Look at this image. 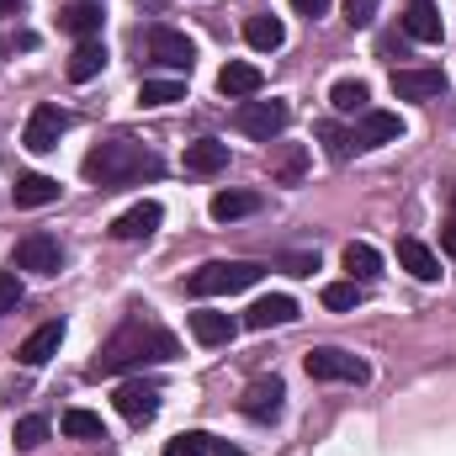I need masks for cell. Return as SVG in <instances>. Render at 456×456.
<instances>
[{
    "label": "cell",
    "instance_id": "5b68a950",
    "mask_svg": "<svg viewBox=\"0 0 456 456\" xmlns=\"http://www.w3.org/2000/svg\"><path fill=\"white\" fill-rule=\"evenodd\" d=\"M287 122H292V107L276 102V96H271V102H239V112H233V127H239L244 138H260V143L281 138Z\"/></svg>",
    "mask_w": 456,
    "mask_h": 456
},
{
    "label": "cell",
    "instance_id": "d6986e66",
    "mask_svg": "<svg viewBox=\"0 0 456 456\" xmlns=\"http://www.w3.org/2000/svg\"><path fill=\"white\" fill-rule=\"evenodd\" d=\"M11 202L16 208H53L59 202V181L53 175H16V186H11Z\"/></svg>",
    "mask_w": 456,
    "mask_h": 456
},
{
    "label": "cell",
    "instance_id": "cb8c5ba5",
    "mask_svg": "<svg viewBox=\"0 0 456 456\" xmlns=\"http://www.w3.org/2000/svg\"><path fill=\"white\" fill-rule=\"evenodd\" d=\"M102 21H107V16H102L96 0H80V5H69V11L59 16V27H64L69 37H80V43H86V37H102Z\"/></svg>",
    "mask_w": 456,
    "mask_h": 456
},
{
    "label": "cell",
    "instance_id": "e575fe53",
    "mask_svg": "<svg viewBox=\"0 0 456 456\" xmlns=\"http://www.w3.org/2000/svg\"><path fill=\"white\" fill-rule=\"evenodd\" d=\"M21 297H27V292H21L16 271H0V319H5V314H16V308H21Z\"/></svg>",
    "mask_w": 456,
    "mask_h": 456
},
{
    "label": "cell",
    "instance_id": "d6a6232c",
    "mask_svg": "<svg viewBox=\"0 0 456 456\" xmlns=\"http://www.w3.org/2000/svg\"><path fill=\"white\" fill-rule=\"evenodd\" d=\"M213 452V436L208 430H186L175 441H165V456H208Z\"/></svg>",
    "mask_w": 456,
    "mask_h": 456
},
{
    "label": "cell",
    "instance_id": "4316f807",
    "mask_svg": "<svg viewBox=\"0 0 456 456\" xmlns=\"http://www.w3.org/2000/svg\"><path fill=\"white\" fill-rule=\"evenodd\" d=\"M303 170H308V149H303V143H281V154L271 159V181H276V186H297Z\"/></svg>",
    "mask_w": 456,
    "mask_h": 456
},
{
    "label": "cell",
    "instance_id": "f35d334b",
    "mask_svg": "<svg viewBox=\"0 0 456 456\" xmlns=\"http://www.w3.org/2000/svg\"><path fill=\"white\" fill-rule=\"evenodd\" d=\"M441 249H446V255L456 260V218H452L446 228H441Z\"/></svg>",
    "mask_w": 456,
    "mask_h": 456
},
{
    "label": "cell",
    "instance_id": "4dcf8cb0",
    "mask_svg": "<svg viewBox=\"0 0 456 456\" xmlns=\"http://www.w3.org/2000/svg\"><path fill=\"white\" fill-rule=\"evenodd\" d=\"M48 436H53V425H48L43 414H27V419H16V446H21V452H37Z\"/></svg>",
    "mask_w": 456,
    "mask_h": 456
},
{
    "label": "cell",
    "instance_id": "8fae6325",
    "mask_svg": "<svg viewBox=\"0 0 456 456\" xmlns=\"http://www.w3.org/2000/svg\"><path fill=\"white\" fill-rule=\"evenodd\" d=\"M393 96L398 102H441L446 75L441 69H393Z\"/></svg>",
    "mask_w": 456,
    "mask_h": 456
},
{
    "label": "cell",
    "instance_id": "f1b7e54d",
    "mask_svg": "<svg viewBox=\"0 0 456 456\" xmlns=\"http://www.w3.org/2000/svg\"><path fill=\"white\" fill-rule=\"evenodd\" d=\"M59 430H64L69 441H107V425H102V414H91V409H69V414L59 419Z\"/></svg>",
    "mask_w": 456,
    "mask_h": 456
},
{
    "label": "cell",
    "instance_id": "9a60e30c",
    "mask_svg": "<svg viewBox=\"0 0 456 456\" xmlns=\"http://www.w3.org/2000/svg\"><path fill=\"white\" fill-rule=\"evenodd\" d=\"M297 319V303L287 292H271V297H255L249 314H244V330H281Z\"/></svg>",
    "mask_w": 456,
    "mask_h": 456
},
{
    "label": "cell",
    "instance_id": "7402d4cb",
    "mask_svg": "<svg viewBox=\"0 0 456 456\" xmlns=\"http://www.w3.org/2000/svg\"><path fill=\"white\" fill-rule=\"evenodd\" d=\"M244 43H249L255 53H276V48L287 43V27H281L271 11H260V16H249V21H244Z\"/></svg>",
    "mask_w": 456,
    "mask_h": 456
},
{
    "label": "cell",
    "instance_id": "277c9868",
    "mask_svg": "<svg viewBox=\"0 0 456 456\" xmlns=\"http://www.w3.org/2000/svg\"><path fill=\"white\" fill-rule=\"evenodd\" d=\"M143 53H149V64L170 69L175 80L191 75V64H197V43H191L186 32H175V27H149V32H143Z\"/></svg>",
    "mask_w": 456,
    "mask_h": 456
},
{
    "label": "cell",
    "instance_id": "9c48e42d",
    "mask_svg": "<svg viewBox=\"0 0 456 456\" xmlns=\"http://www.w3.org/2000/svg\"><path fill=\"white\" fill-rule=\"evenodd\" d=\"M403 138V117L398 112H366L355 117V127H350V149H361V154H371V149H387V143H398Z\"/></svg>",
    "mask_w": 456,
    "mask_h": 456
},
{
    "label": "cell",
    "instance_id": "836d02e7",
    "mask_svg": "<svg viewBox=\"0 0 456 456\" xmlns=\"http://www.w3.org/2000/svg\"><path fill=\"white\" fill-rule=\"evenodd\" d=\"M319 143L330 149V159H335V165H345V159H350V133H345V127H335V122H319Z\"/></svg>",
    "mask_w": 456,
    "mask_h": 456
},
{
    "label": "cell",
    "instance_id": "603a6c76",
    "mask_svg": "<svg viewBox=\"0 0 456 456\" xmlns=\"http://www.w3.org/2000/svg\"><path fill=\"white\" fill-rule=\"evenodd\" d=\"M403 32H409L414 43H441L446 27H441V11H436L430 0H414V5L403 11Z\"/></svg>",
    "mask_w": 456,
    "mask_h": 456
},
{
    "label": "cell",
    "instance_id": "8992f818",
    "mask_svg": "<svg viewBox=\"0 0 456 456\" xmlns=\"http://www.w3.org/2000/svg\"><path fill=\"white\" fill-rule=\"evenodd\" d=\"M303 366H308L314 382H366V377H371V366H366L361 355L340 350V345H319V350H308Z\"/></svg>",
    "mask_w": 456,
    "mask_h": 456
},
{
    "label": "cell",
    "instance_id": "74e56055",
    "mask_svg": "<svg viewBox=\"0 0 456 456\" xmlns=\"http://www.w3.org/2000/svg\"><path fill=\"white\" fill-rule=\"evenodd\" d=\"M292 11H297V16H308V21H319V16L330 11V0H292Z\"/></svg>",
    "mask_w": 456,
    "mask_h": 456
},
{
    "label": "cell",
    "instance_id": "d590c367",
    "mask_svg": "<svg viewBox=\"0 0 456 456\" xmlns=\"http://www.w3.org/2000/svg\"><path fill=\"white\" fill-rule=\"evenodd\" d=\"M345 21L350 27H371L377 21V0H345Z\"/></svg>",
    "mask_w": 456,
    "mask_h": 456
},
{
    "label": "cell",
    "instance_id": "ab89813d",
    "mask_svg": "<svg viewBox=\"0 0 456 456\" xmlns=\"http://www.w3.org/2000/svg\"><path fill=\"white\" fill-rule=\"evenodd\" d=\"M208 456H244V452H239V446H228V441H213V452H208Z\"/></svg>",
    "mask_w": 456,
    "mask_h": 456
},
{
    "label": "cell",
    "instance_id": "d4e9b609",
    "mask_svg": "<svg viewBox=\"0 0 456 456\" xmlns=\"http://www.w3.org/2000/svg\"><path fill=\"white\" fill-rule=\"evenodd\" d=\"M340 260H345V271H350V281H377V276H382V255H377L366 239H350Z\"/></svg>",
    "mask_w": 456,
    "mask_h": 456
},
{
    "label": "cell",
    "instance_id": "1f68e13d",
    "mask_svg": "<svg viewBox=\"0 0 456 456\" xmlns=\"http://www.w3.org/2000/svg\"><path fill=\"white\" fill-rule=\"evenodd\" d=\"M319 297H324V308H330V314H350V308L361 303V281H330Z\"/></svg>",
    "mask_w": 456,
    "mask_h": 456
},
{
    "label": "cell",
    "instance_id": "44dd1931",
    "mask_svg": "<svg viewBox=\"0 0 456 456\" xmlns=\"http://www.w3.org/2000/svg\"><path fill=\"white\" fill-rule=\"evenodd\" d=\"M191 335H197V345H233V335H239V319L213 314V308H197V314H191Z\"/></svg>",
    "mask_w": 456,
    "mask_h": 456
},
{
    "label": "cell",
    "instance_id": "3957f363",
    "mask_svg": "<svg viewBox=\"0 0 456 456\" xmlns=\"http://www.w3.org/2000/svg\"><path fill=\"white\" fill-rule=\"evenodd\" d=\"M260 276H265V265H255V260H208L186 276V292L191 297H233V292L255 287Z\"/></svg>",
    "mask_w": 456,
    "mask_h": 456
},
{
    "label": "cell",
    "instance_id": "6da1fadb",
    "mask_svg": "<svg viewBox=\"0 0 456 456\" xmlns=\"http://www.w3.org/2000/svg\"><path fill=\"white\" fill-rule=\"evenodd\" d=\"M175 355H181L175 335H165L159 324H149V319L138 314V319H127L112 340L96 350L91 377H117V371H133V366H143V361H175Z\"/></svg>",
    "mask_w": 456,
    "mask_h": 456
},
{
    "label": "cell",
    "instance_id": "30bf717a",
    "mask_svg": "<svg viewBox=\"0 0 456 456\" xmlns=\"http://www.w3.org/2000/svg\"><path fill=\"white\" fill-rule=\"evenodd\" d=\"M16 265L32 271V276H59V271H64V244L37 228V233H27V239L16 244Z\"/></svg>",
    "mask_w": 456,
    "mask_h": 456
},
{
    "label": "cell",
    "instance_id": "484cf974",
    "mask_svg": "<svg viewBox=\"0 0 456 456\" xmlns=\"http://www.w3.org/2000/svg\"><path fill=\"white\" fill-rule=\"evenodd\" d=\"M208 213H213L218 224H239V218H249V213H260V191H218Z\"/></svg>",
    "mask_w": 456,
    "mask_h": 456
},
{
    "label": "cell",
    "instance_id": "f546056e",
    "mask_svg": "<svg viewBox=\"0 0 456 456\" xmlns=\"http://www.w3.org/2000/svg\"><path fill=\"white\" fill-rule=\"evenodd\" d=\"M138 102L143 107H175V102H186V80H175V75L170 80H143L138 86Z\"/></svg>",
    "mask_w": 456,
    "mask_h": 456
},
{
    "label": "cell",
    "instance_id": "83f0119b",
    "mask_svg": "<svg viewBox=\"0 0 456 456\" xmlns=\"http://www.w3.org/2000/svg\"><path fill=\"white\" fill-rule=\"evenodd\" d=\"M330 102H335V112L340 117H361L366 112V102H371V86H366V80H335Z\"/></svg>",
    "mask_w": 456,
    "mask_h": 456
},
{
    "label": "cell",
    "instance_id": "7c38bea8",
    "mask_svg": "<svg viewBox=\"0 0 456 456\" xmlns=\"http://www.w3.org/2000/svg\"><path fill=\"white\" fill-rule=\"evenodd\" d=\"M159 224H165V208H159V202H133L127 213H117V218H112V239L138 244V239H149Z\"/></svg>",
    "mask_w": 456,
    "mask_h": 456
},
{
    "label": "cell",
    "instance_id": "2e32d148",
    "mask_svg": "<svg viewBox=\"0 0 456 456\" xmlns=\"http://www.w3.org/2000/svg\"><path fill=\"white\" fill-rule=\"evenodd\" d=\"M181 165H186V175H218V170H228V143L224 138H197V143H186Z\"/></svg>",
    "mask_w": 456,
    "mask_h": 456
},
{
    "label": "cell",
    "instance_id": "ac0fdd59",
    "mask_svg": "<svg viewBox=\"0 0 456 456\" xmlns=\"http://www.w3.org/2000/svg\"><path fill=\"white\" fill-rule=\"evenodd\" d=\"M102 69H107V43H102V37L75 43V53H69V64H64V75H69L75 86H86V80H96Z\"/></svg>",
    "mask_w": 456,
    "mask_h": 456
},
{
    "label": "cell",
    "instance_id": "e0dca14e",
    "mask_svg": "<svg viewBox=\"0 0 456 456\" xmlns=\"http://www.w3.org/2000/svg\"><path fill=\"white\" fill-rule=\"evenodd\" d=\"M260 86H265V75H260V64H249V59H228L224 69H218V91L224 96H260Z\"/></svg>",
    "mask_w": 456,
    "mask_h": 456
},
{
    "label": "cell",
    "instance_id": "8d00e7d4",
    "mask_svg": "<svg viewBox=\"0 0 456 456\" xmlns=\"http://www.w3.org/2000/svg\"><path fill=\"white\" fill-rule=\"evenodd\" d=\"M281 271H292V276H314V271H319V255H281Z\"/></svg>",
    "mask_w": 456,
    "mask_h": 456
},
{
    "label": "cell",
    "instance_id": "4fadbf2b",
    "mask_svg": "<svg viewBox=\"0 0 456 456\" xmlns=\"http://www.w3.org/2000/svg\"><path fill=\"white\" fill-rule=\"evenodd\" d=\"M112 403H117V414H122V419L149 425V419L159 414V387H154V382H122Z\"/></svg>",
    "mask_w": 456,
    "mask_h": 456
},
{
    "label": "cell",
    "instance_id": "ffe728a7",
    "mask_svg": "<svg viewBox=\"0 0 456 456\" xmlns=\"http://www.w3.org/2000/svg\"><path fill=\"white\" fill-rule=\"evenodd\" d=\"M398 265H403L414 281H436V276H441V260H436V249H430V244H419V239H409V233L398 239Z\"/></svg>",
    "mask_w": 456,
    "mask_h": 456
},
{
    "label": "cell",
    "instance_id": "5bb4252c",
    "mask_svg": "<svg viewBox=\"0 0 456 456\" xmlns=\"http://www.w3.org/2000/svg\"><path fill=\"white\" fill-rule=\"evenodd\" d=\"M59 345H64V319H48V324H37V330L21 340L16 361H21V366H48V361L59 355Z\"/></svg>",
    "mask_w": 456,
    "mask_h": 456
},
{
    "label": "cell",
    "instance_id": "7a4b0ae2",
    "mask_svg": "<svg viewBox=\"0 0 456 456\" xmlns=\"http://www.w3.org/2000/svg\"><path fill=\"white\" fill-rule=\"evenodd\" d=\"M159 154H149L143 143L133 138H107L86 154V181L102 186V191H117V186H138V181H159Z\"/></svg>",
    "mask_w": 456,
    "mask_h": 456
},
{
    "label": "cell",
    "instance_id": "52a82bcc",
    "mask_svg": "<svg viewBox=\"0 0 456 456\" xmlns=\"http://www.w3.org/2000/svg\"><path fill=\"white\" fill-rule=\"evenodd\" d=\"M281 403H287V382L281 377H255L239 398V414L255 419V425H271V419H281Z\"/></svg>",
    "mask_w": 456,
    "mask_h": 456
},
{
    "label": "cell",
    "instance_id": "ba28073f",
    "mask_svg": "<svg viewBox=\"0 0 456 456\" xmlns=\"http://www.w3.org/2000/svg\"><path fill=\"white\" fill-rule=\"evenodd\" d=\"M64 133H69V112H64V107H53V102H43V107H32V117H27L21 143H27L32 154H53Z\"/></svg>",
    "mask_w": 456,
    "mask_h": 456
},
{
    "label": "cell",
    "instance_id": "60d3db41",
    "mask_svg": "<svg viewBox=\"0 0 456 456\" xmlns=\"http://www.w3.org/2000/svg\"><path fill=\"white\" fill-rule=\"evenodd\" d=\"M21 11V0H0V16H16Z\"/></svg>",
    "mask_w": 456,
    "mask_h": 456
}]
</instances>
